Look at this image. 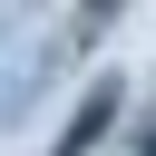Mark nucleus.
<instances>
[{"instance_id": "nucleus-1", "label": "nucleus", "mask_w": 156, "mask_h": 156, "mask_svg": "<svg viewBox=\"0 0 156 156\" xmlns=\"http://www.w3.org/2000/svg\"><path fill=\"white\" fill-rule=\"evenodd\" d=\"M107 127H117V78H98V88H88V107H78V117L58 127V156H88V146H98Z\"/></svg>"}, {"instance_id": "nucleus-2", "label": "nucleus", "mask_w": 156, "mask_h": 156, "mask_svg": "<svg viewBox=\"0 0 156 156\" xmlns=\"http://www.w3.org/2000/svg\"><path fill=\"white\" fill-rule=\"evenodd\" d=\"M136 156H156V127H146V136H136Z\"/></svg>"}]
</instances>
